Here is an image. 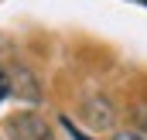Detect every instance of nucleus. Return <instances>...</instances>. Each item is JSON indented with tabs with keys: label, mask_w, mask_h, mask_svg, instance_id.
Returning <instances> with one entry per match:
<instances>
[{
	"label": "nucleus",
	"mask_w": 147,
	"mask_h": 140,
	"mask_svg": "<svg viewBox=\"0 0 147 140\" xmlns=\"http://www.w3.org/2000/svg\"><path fill=\"white\" fill-rule=\"evenodd\" d=\"M140 123H144V127H147V106H144V109H140Z\"/></svg>",
	"instance_id": "3"
},
{
	"label": "nucleus",
	"mask_w": 147,
	"mask_h": 140,
	"mask_svg": "<svg viewBox=\"0 0 147 140\" xmlns=\"http://www.w3.org/2000/svg\"><path fill=\"white\" fill-rule=\"evenodd\" d=\"M113 140H147V137H137V133H120V137H113Z\"/></svg>",
	"instance_id": "2"
},
{
	"label": "nucleus",
	"mask_w": 147,
	"mask_h": 140,
	"mask_svg": "<svg viewBox=\"0 0 147 140\" xmlns=\"http://www.w3.org/2000/svg\"><path fill=\"white\" fill-rule=\"evenodd\" d=\"M10 133L14 140H48V123L38 113H21L10 120Z\"/></svg>",
	"instance_id": "1"
}]
</instances>
